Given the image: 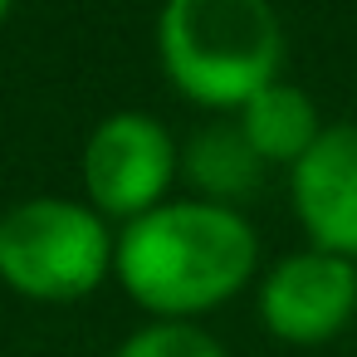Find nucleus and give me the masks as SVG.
<instances>
[{"mask_svg":"<svg viewBox=\"0 0 357 357\" xmlns=\"http://www.w3.org/2000/svg\"><path fill=\"white\" fill-rule=\"evenodd\" d=\"M10 6H15V0H0V20H6V15H10Z\"/></svg>","mask_w":357,"mask_h":357,"instance_id":"nucleus-10","label":"nucleus"},{"mask_svg":"<svg viewBox=\"0 0 357 357\" xmlns=\"http://www.w3.org/2000/svg\"><path fill=\"white\" fill-rule=\"evenodd\" d=\"M259 264V240L235 206L220 201H162L157 211L118 230L113 274L123 294L167 323H196L230 303Z\"/></svg>","mask_w":357,"mask_h":357,"instance_id":"nucleus-1","label":"nucleus"},{"mask_svg":"<svg viewBox=\"0 0 357 357\" xmlns=\"http://www.w3.org/2000/svg\"><path fill=\"white\" fill-rule=\"evenodd\" d=\"M235 128H240V137L250 142V152L259 162H279V167H294L323 137L313 98L298 84H284V79H274L269 89H259L235 113Z\"/></svg>","mask_w":357,"mask_h":357,"instance_id":"nucleus-7","label":"nucleus"},{"mask_svg":"<svg viewBox=\"0 0 357 357\" xmlns=\"http://www.w3.org/2000/svg\"><path fill=\"white\" fill-rule=\"evenodd\" d=\"M289 201L313 250L357 264V123L323 128L289 167Z\"/></svg>","mask_w":357,"mask_h":357,"instance_id":"nucleus-6","label":"nucleus"},{"mask_svg":"<svg viewBox=\"0 0 357 357\" xmlns=\"http://www.w3.org/2000/svg\"><path fill=\"white\" fill-rule=\"evenodd\" d=\"M176 142L152 113H108L84 142V191L103 220L157 211L176 181Z\"/></svg>","mask_w":357,"mask_h":357,"instance_id":"nucleus-4","label":"nucleus"},{"mask_svg":"<svg viewBox=\"0 0 357 357\" xmlns=\"http://www.w3.org/2000/svg\"><path fill=\"white\" fill-rule=\"evenodd\" d=\"M357 313V264L328 250L284 255L259 284V323L289 347L333 342Z\"/></svg>","mask_w":357,"mask_h":357,"instance_id":"nucleus-5","label":"nucleus"},{"mask_svg":"<svg viewBox=\"0 0 357 357\" xmlns=\"http://www.w3.org/2000/svg\"><path fill=\"white\" fill-rule=\"evenodd\" d=\"M157 54L181 98L240 113L279 79L284 30L269 0H167L157 15Z\"/></svg>","mask_w":357,"mask_h":357,"instance_id":"nucleus-2","label":"nucleus"},{"mask_svg":"<svg viewBox=\"0 0 357 357\" xmlns=\"http://www.w3.org/2000/svg\"><path fill=\"white\" fill-rule=\"evenodd\" d=\"M259 167L264 162L250 152V142L240 137L235 123L230 128H206L186 152V176L201 186V201H220V206L250 196L255 181H259Z\"/></svg>","mask_w":357,"mask_h":357,"instance_id":"nucleus-8","label":"nucleus"},{"mask_svg":"<svg viewBox=\"0 0 357 357\" xmlns=\"http://www.w3.org/2000/svg\"><path fill=\"white\" fill-rule=\"evenodd\" d=\"M118 235L93 206L30 196L0 215V284L35 303L89 298L113 274Z\"/></svg>","mask_w":357,"mask_h":357,"instance_id":"nucleus-3","label":"nucleus"},{"mask_svg":"<svg viewBox=\"0 0 357 357\" xmlns=\"http://www.w3.org/2000/svg\"><path fill=\"white\" fill-rule=\"evenodd\" d=\"M113 357H225V347L201 323H167L152 318L147 328L128 333Z\"/></svg>","mask_w":357,"mask_h":357,"instance_id":"nucleus-9","label":"nucleus"}]
</instances>
